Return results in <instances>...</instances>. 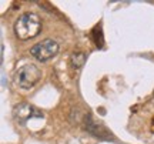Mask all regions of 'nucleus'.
Returning <instances> with one entry per match:
<instances>
[{
    "instance_id": "obj_1",
    "label": "nucleus",
    "mask_w": 154,
    "mask_h": 144,
    "mask_svg": "<svg viewBox=\"0 0 154 144\" xmlns=\"http://www.w3.org/2000/svg\"><path fill=\"white\" fill-rule=\"evenodd\" d=\"M42 32V20L36 13H24L14 23V33L20 40L36 37Z\"/></svg>"
},
{
    "instance_id": "obj_2",
    "label": "nucleus",
    "mask_w": 154,
    "mask_h": 144,
    "mask_svg": "<svg viewBox=\"0 0 154 144\" xmlns=\"http://www.w3.org/2000/svg\"><path fill=\"white\" fill-rule=\"evenodd\" d=\"M42 78V72L37 66L34 64H24L17 70L16 76H14V81L19 87L24 90H29L34 87L36 84L40 81Z\"/></svg>"
},
{
    "instance_id": "obj_3",
    "label": "nucleus",
    "mask_w": 154,
    "mask_h": 144,
    "mask_svg": "<svg viewBox=\"0 0 154 144\" xmlns=\"http://www.w3.org/2000/svg\"><path fill=\"white\" fill-rule=\"evenodd\" d=\"M30 53L38 61H47L59 53V43L51 39H46L30 49Z\"/></svg>"
},
{
    "instance_id": "obj_4",
    "label": "nucleus",
    "mask_w": 154,
    "mask_h": 144,
    "mask_svg": "<svg viewBox=\"0 0 154 144\" xmlns=\"http://www.w3.org/2000/svg\"><path fill=\"white\" fill-rule=\"evenodd\" d=\"M14 117L20 123H26L27 120L33 118V117H43V113L38 109H36L34 106L27 104V103H22V104H19L14 109Z\"/></svg>"
},
{
    "instance_id": "obj_5",
    "label": "nucleus",
    "mask_w": 154,
    "mask_h": 144,
    "mask_svg": "<svg viewBox=\"0 0 154 144\" xmlns=\"http://www.w3.org/2000/svg\"><path fill=\"white\" fill-rule=\"evenodd\" d=\"M84 127H86V130H87L88 133H91L93 136L99 137V139H111L110 131L101 123L96 121L90 114L86 116V118H84Z\"/></svg>"
},
{
    "instance_id": "obj_6",
    "label": "nucleus",
    "mask_w": 154,
    "mask_h": 144,
    "mask_svg": "<svg viewBox=\"0 0 154 144\" xmlns=\"http://www.w3.org/2000/svg\"><path fill=\"white\" fill-rule=\"evenodd\" d=\"M86 60H87L86 53H83V51H74V53L70 56V66H72V69H74V70H79V69L83 67V64L86 63Z\"/></svg>"
},
{
    "instance_id": "obj_7",
    "label": "nucleus",
    "mask_w": 154,
    "mask_h": 144,
    "mask_svg": "<svg viewBox=\"0 0 154 144\" xmlns=\"http://www.w3.org/2000/svg\"><path fill=\"white\" fill-rule=\"evenodd\" d=\"M91 39H93L94 44L97 46V47H103L104 39H103V32H101V27H100V26L93 29V32H91Z\"/></svg>"
}]
</instances>
